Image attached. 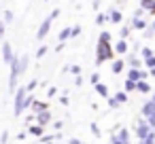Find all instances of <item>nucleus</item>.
<instances>
[{"label":"nucleus","instance_id":"1","mask_svg":"<svg viewBox=\"0 0 155 144\" xmlns=\"http://www.w3.org/2000/svg\"><path fill=\"white\" fill-rule=\"evenodd\" d=\"M34 100H36V98L26 91V85L19 87V89L15 91V95H13V114L19 117V114H24L26 110H30V106H32Z\"/></svg>","mask_w":155,"mask_h":144},{"label":"nucleus","instance_id":"2","mask_svg":"<svg viewBox=\"0 0 155 144\" xmlns=\"http://www.w3.org/2000/svg\"><path fill=\"white\" fill-rule=\"evenodd\" d=\"M115 49L110 47V43H98V51H96V64H104L108 59H113Z\"/></svg>","mask_w":155,"mask_h":144},{"label":"nucleus","instance_id":"3","mask_svg":"<svg viewBox=\"0 0 155 144\" xmlns=\"http://www.w3.org/2000/svg\"><path fill=\"white\" fill-rule=\"evenodd\" d=\"M151 133H153V129L149 127L147 119H138V121H136V136H138V142H140V140H147Z\"/></svg>","mask_w":155,"mask_h":144},{"label":"nucleus","instance_id":"4","mask_svg":"<svg viewBox=\"0 0 155 144\" xmlns=\"http://www.w3.org/2000/svg\"><path fill=\"white\" fill-rule=\"evenodd\" d=\"M51 19L47 17V19H43V24H41V28H38V32H36V38L38 40H45L47 38V34H49V30H51Z\"/></svg>","mask_w":155,"mask_h":144},{"label":"nucleus","instance_id":"5","mask_svg":"<svg viewBox=\"0 0 155 144\" xmlns=\"http://www.w3.org/2000/svg\"><path fill=\"white\" fill-rule=\"evenodd\" d=\"M34 121H36V125H41V127H47V125L51 123V112H49V110H43V112L34 114Z\"/></svg>","mask_w":155,"mask_h":144},{"label":"nucleus","instance_id":"6","mask_svg":"<svg viewBox=\"0 0 155 144\" xmlns=\"http://www.w3.org/2000/svg\"><path fill=\"white\" fill-rule=\"evenodd\" d=\"M13 55H15V53H13V45L5 40V43H2V62H5V64H11Z\"/></svg>","mask_w":155,"mask_h":144},{"label":"nucleus","instance_id":"7","mask_svg":"<svg viewBox=\"0 0 155 144\" xmlns=\"http://www.w3.org/2000/svg\"><path fill=\"white\" fill-rule=\"evenodd\" d=\"M140 112H142V117H144V119L153 117V114H155V102H153V100H149V102L140 108Z\"/></svg>","mask_w":155,"mask_h":144},{"label":"nucleus","instance_id":"8","mask_svg":"<svg viewBox=\"0 0 155 144\" xmlns=\"http://www.w3.org/2000/svg\"><path fill=\"white\" fill-rule=\"evenodd\" d=\"M30 136H34V138H43V133H45V127H41V125H36V123H32V125H28V129H26Z\"/></svg>","mask_w":155,"mask_h":144},{"label":"nucleus","instance_id":"9","mask_svg":"<svg viewBox=\"0 0 155 144\" xmlns=\"http://www.w3.org/2000/svg\"><path fill=\"white\" fill-rule=\"evenodd\" d=\"M43 110H49V106H47L45 102L34 100V102H32V106H30V112H32V114H38V112H43Z\"/></svg>","mask_w":155,"mask_h":144},{"label":"nucleus","instance_id":"10","mask_svg":"<svg viewBox=\"0 0 155 144\" xmlns=\"http://www.w3.org/2000/svg\"><path fill=\"white\" fill-rule=\"evenodd\" d=\"M68 38H72V28H62L60 34H58V40L60 43H66Z\"/></svg>","mask_w":155,"mask_h":144},{"label":"nucleus","instance_id":"11","mask_svg":"<svg viewBox=\"0 0 155 144\" xmlns=\"http://www.w3.org/2000/svg\"><path fill=\"white\" fill-rule=\"evenodd\" d=\"M140 72H142L140 68H130V70H127V81H136V83H138V81H142Z\"/></svg>","mask_w":155,"mask_h":144},{"label":"nucleus","instance_id":"12","mask_svg":"<svg viewBox=\"0 0 155 144\" xmlns=\"http://www.w3.org/2000/svg\"><path fill=\"white\" fill-rule=\"evenodd\" d=\"M121 19H123V15H121V11H117V9H113V11L108 13V21H113V24H121Z\"/></svg>","mask_w":155,"mask_h":144},{"label":"nucleus","instance_id":"13","mask_svg":"<svg viewBox=\"0 0 155 144\" xmlns=\"http://www.w3.org/2000/svg\"><path fill=\"white\" fill-rule=\"evenodd\" d=\"M113 49H115V53H119V55H125L130 47H127V43H125V40H119V43H117Z\"/></svg>","mask_w":155,"mask_h":144},{"label":"nucleus","instance_id":"14","mask_svg":"<svg viewBox=\"0 0 155 144\" xmlns=\"http://www.w3.org/2000/svg\"><path fill=\"white\" fill-rule=\"evenodd\" d=\"M96 93L102 95V98H110V91H108V87H106L104 83H98V85H96Z\"/></svg>","mask_w":155,"mask_h":144},{"label":"nucleus","instance_id":"15","mask_svg":"<svg viewBox=\"0 0 155 144\" xmlns=\"http://www.w3.org/2000/svg\"><path fill=\"white\" fill-rule=\"evenodd\" d=\"M132 28H134V30H144V28H147V21H144L142 17H134V19H132Z\"/></svg>","mask_w":155,"mask_h":144},{"label":"nucleus","instance_id":"16","mask_svg":"<svg viewBox=\"0 0 155 144\" xmlns=\"http://www.w3.org/2000/svg\"><path fill=\"white\" fill-rule=\"evenodd\" d=\"M136 91H138V93H149V91H151V85H149L147 81H138V83H136Z\"/></svg>","mask_w":155,"mask_h":144},{"label":"nucleus","instance_id":"17","mask_svg":"<svg viewBox=\"0 0 155 144\" xmlns=\"http://www.w3.org/2000/svg\"><path fill=\"white\" fill-rule=\"evenodd\" d=\"M123 66H125V62H123V59H115V62H113V66H110V70H113L115 74H119V72H123Z\"/></svg>","mask_w":155,"mask_h":144},{"label":"nucleus","instance_id":"18","mask_svg":"<svg viewBox=\"0 0 155 144\" xmlns=\"http://www.w3.org/2000/svg\"><path fill=\"white\" fill-rule=\"evenodd\" d=\"M0 17H2V21H5L7 26H9V24H13V19H15V15H13V11H9V9H7V11H5L2 15H0Z\"/></svg>","mask_w":155,"mask_h":144},{"label":"nucleus","instance_id":"19","mask_svg":"<svg viewBox=\"0 0 155 144\" xmlns=\"http://www.w3.org/2000/svg\"><path fill=\"white\" fill-rule=\"evenodd\" d=\"M64 72H72L74 76H81V66H79V64H72V66L64 68Z\"/></svg>","mask_w":155,"mask_h":144},{"label":"nucleus","instance_id":"20","mask_svg":"<svg viewBox=\"0 0 155 144\" xmlns=\"http://www.w3.org/2000/svg\"><path fill=\"white\" fill-rule=\"evenodd\" d=\"M106 21H108V15H106V13H98V15H96V24H98V26H104Z\"/></svg>","mask_w":155,"mask_h":144},{"label":"nucleus","instance_id":"21","mask_svg":"<svg viewBox=\"0 0 155 144\" xmlns=\"http://www.w3.org/2000/svg\"><path fill=\"white\" fill-rule=\"evenodd\" d=\"M47 49H49L47 45H41V47L36 49V59H43V57L47 55Z\"/></svg>","mask_w":155,"mask_h":144},{"label":"nucleus","instance_id":"22","mask_svg":"<svg viewBox=\"0 0 155 144\" xmlns=\"http://www.w3.org/2000/svg\"><path fill=\"white\" fill-rule=\"evenodd\" d=\"M127 62H130V66H132V68H140V57H138V55H130V57H127Z\"/></svg>","mask_w":155,"mask_h":144},{"label":"nucleus","instance_id":"23","mask_svg":"<svg viewBox=\"0 0 155 144\" xmlns=\"http://www.w3.org/2000/svg\"><path fill=\"white\" fill-rule=\"evenodd\" d=\"M113 98H115L119 104H125V102H127V93H125V91H119V93H115Z\"/></svg>","mask_w":155,"mask_h":144},{"label":"nucleus","instance_id":"24","mask_svg":"<svg viewBox=\"0 0 155 144\" xmlns=\"http://www.w3.org/2000/svg\"><path fill=\"white\" fill-rule=\"evenodd\" d=\"M140 55H142V59H149V57H153V51H151V47H142V49H140Z\"/></svg>","mask_w":155,"mask_h":144},{"label":"nucleus","instance_id":"25","mask_svg":"<svg viewBox=\"0 0 155 144\" xmlns=\"http://www.w3.org/2000/svg\"><path fill=\"white\" fill-rule=\"evenodd\" d=\"M125 93H130V91H136V81H125Z\"/></svg>","mask_w":155,"mask_h":144},{"label":"nucleus","instance_id":"26","mask_svg":"<svg viewBox=\"0 0 155 144\" xmlns=\"http://www.w3.org/2000/svg\"><path fill=\"white\" fill-rule=\"evenodd\" d=\"M119 36H121V40H125V38L130 36V26H123V28L119 30Z\"/></svg>","mask_w":155,"mask_h":144},{"label":"nucleus","instance_id":"27","mask_svg":"<svg viewBox=\"0 0 155 144\" xmlns=\"http://www.w3.org/2000/svg\"><path fill=\"white\" fill-rule=\"evenodd\" d=\"M98 43H110V32H102L98 36Z\"/></svg>","mask_w":155,"mask_h":144},{"label":"nucleus","instance_id":"28","mask_svg":"<svg viewBox=\"0 0 155 144\" xmlns=\"http://www.w3.org/2000/svg\"><path fill=\"white\" fill-rule=\"evenodd\" d=\"M36 87H38V81H34V78H32V81H30V83L26 85V91H28V93H32V91H34Z\"/></svg>","mask_w":155,"mask_h":144},{"label":"nucleus","instance_id":"29","mask_svg":"<svg viewBox=\"0 0 155 144\" xmlns=\"http://www.w3.org/2000/svg\"><path fill=\"white\" fill-rule=\"evenodd\" d=\"M60 15H62V11H60V9H53V11L49 13V19H51V21H55V19H58Z\"/></svg>","mask_w":155,"mask_h":144},{"label":"nucleus","instance_id":"30","mask_svg":"<svg viewBox=\"0 0 155 144\" xmlns=\"http://www.w3.org/2000/svg\"><path fill=\"white\" fill-rule=\"evenodd\" d=\"M5 32H7V24L2 21V17H0V40L5 38Z\"/></svg>","mask_w":155,"mask_h":144},{"label":"nucleus","instance_id":"31","mask_svg":"<svg viewBox=\"0 0 155 144\" xmlns=\"http://www.w3.org/2000/svg\"><path fill=\"white\" fill-rule=\"evenodd\" d=\"M89 81H91V85H94V87H96V85H98V83H100V74H98V72H94V74H91V76H89Z\"/></svg>","mask_w":155,"mask_h":144},{"label":"nucleus","instance_id":"32","mask_svg":"<svg viewBox=\"0 0 155 144\" xmlns=\"http://www.w3.org/2000/svg\"><path fill=\"white\" fill-rule=\"evenodd\" d=\"M144 66L153 70V68H155V55H153V57H149V59H144Z\"/></svg>","mask_w":155,"mask_h":144},{"label":"nucleus","instance_id":"33","mask_svg":"<svg viewBox=\"0 0 155 144\" xmlns=\"http://www.w3.org/2000/svg\"><path fill=\"white\" fill-rule=\"evenodd\" d=\"M58 95V87H49L47 89V98H55Z\"/></svg>","mask_w":155,"mask_h":144},{"label":"nucleus","instance_id":"34","mask_svg":"<svg viewBox=\"0 0 155 144\" xmlns=\"http://www.w3.org/2000/svg\"><path fill=\"white\" fill-rule=\"evenodd\" d=\"M89 129H91V133H94V136H98V138H100V127H98L96 123H91V125H89Z\"/></svg>","mask_w":155,"mask_h":144},{"label":"nucleus","instance_id":"35","mask_svg":"<svg viewBox=\"0 0 155 144\" xmlns=\"http://www.w3.org/2000/svg\"><path fill=\"white\" fill-rule=\"evenodd\" d=\"M110 144H123V142H121V138L117 133H110Z\"/></svg>","mask_w":155,"mask_h":144},{"label":"nucleus","instance_id":"36","mask_svg":"<svg viewBox=\"0 0 155 144\" xmlns=\"http://www.w3.org/2000/svg\"><path fill=\"white\" fill-rule=\"evenodd\" d=\"M0 144H9V131H2V136H0Z\"/></svg>","mask_w":155,"mask_h":144},{"label":"nucleus","instance_id":"37","mask_svg":"<svg viewBox=\"0 0 155 144\" xmlns=\"http://www.w3.org/2000/svg\"><path fill=\"white\" fill-rule=\"evenodd\" d=\"M81 34V26H72V38H77Z\"/></svg>","mask_w":155,"mask_h":144},{"label":"nucleus","instance_id":"38","mask_svg":"<svg viewBox=\"0 0 155 144\" xmlns=\"http://www.w3.org/2000/svg\"><path fill=\"white\" fill-rule=\"evenodd\" d=\"M106 100H108V106H110V108H117V106H119V102H117L115 98H106Z\"/></svg>","mask_w":155,"mask_h":144},{"label":"nucleus","instance_id":"39","mask_svg":"<svg viewBox=\"0 0 155 144\" xmlns=\"http://www.w3.org/2000/svg\"><path fill=\"white\" fill-rule=\"evenodd\" d=\"M60 104H62V106H68V104H70V100H68L66 95H62V98H60Z\"/></svg>","mask_w":155,"mask_h":144},{"label":"nucleus","instance_id":"40","mask_svg":"<svg viewBox=\"0 0 155 144\" xmlns=\"http://www.w3.org/2000/svg\"><path fill=\"white\" fill-rule=\"evenodd\" d=\"M26 136H28V131H19V133H17V140H19V142H24V140H26Z\"/></svg>","mask_w":155,"mask_h":144},{"label":"nucleus","instance_id":"41","mask_svg":"<svg viewBox=\"0 0 155 144\" xmlns=\"http://www.w3.org/2000/svg\"><path fill=\"white\" fill-rule=\"evenodd\" d=\"M66 49V43H60L58 47H55V53H60V51H64Z\"/></svg>","mask_w":155,"mask_h":144},{"label":"nucleus","instance_id":"42","mask_svg":"<svg viewBox=\"0 0 155 144\" xmlns=\"http://www.w3.org/2000/svg\"><path fill=\"white\" fill-rule=\"evenodd\" d=\"M62 127H64V123H62V121H55V123H53V129H58V131H60Z\"/></svg>","mask_w":155,"mask_h":144},{"label":"nucleus","instance_id":"43","mask_svg":"<svg viewBox=\"0 0 155 144\" xmlns=\"http://www.w3.org/2000/svg\"><path fill=\"white\" fill-rule=\"evenodd\" d=\"M74 85H83V76H74Z\"/></svg>","mask_w":155,"mask_h":144},{"label":"nucleus","instance_id":"44","mask_svg":"<svg viewBox=\"0 0 155 144\" xmlns=\"http://www.w3.org/2000/svg\"><path fill=\"white\" fill-rule=\"evenodd\" d=\"M68 144H81V140H77V138H70V140H68Z\"/></svg>","mask_w":155,"mask_h":144},{"label":"nucleus","instance_id":"45","mask_svg":"<svg viewBox=\"0 0 155 144\" xmlns=\"http://www.w3.org/2000/svg\"><path fill=\"white\" fill-rule=\"evenodd\" d=\"M91 7H94V9H98V7H100V0H94V2H91Z\"/></svg>","mask_w":155,"mask_h":144},{"label":"nucleus","instance_id":"46","mask_svg":"<svg viewBox=\"0 0 155 144\" xmlns=\"http://www.w3.org/2000/svg\"><path fill=\"white\" fill-rule=\"evenodd\" d=\"M151 30H153V32H155V21H153V26H151Z\"/></svg>","mask_w":155,"mask_h":144},{"label":"nucleus","instance_id":"47","mask_svg":"<svg viewBox=\"0 0 155 144\" xmlns=\"http://www.w3.org/2000/svg\"><path fill=\"white\" fill-rule=\"evenodd\" d=\"M151 74H153V76H155V68H153V70H151Z\"/></svg>","mask_w":155,"mask_h":144},{"label":"nucleus","instance_id":"48","mask_svg":"<svg viewBox=\"0 0 155 144\" xmlns=\"http://www.w3.org/2000/svg\"><path fill=\"white\" fill-rule=\"evenodd\" d=\"M153 102H155V93H153Z\"/></svg>","mask_w":155,"mask_h":144},{"label":"nucleus","instance_id":"49","mask_svg":"<svg viewBox=\"0 0 155 144\" xmlns=\"http://www.w3.org/2000/svg\"><path fill=\"white\" fill-rule=\"evenodd\" d=\"M45 2H49V0H45Z\"/></svg>","mask_w":155,"mask_h":144}]
</instances>
